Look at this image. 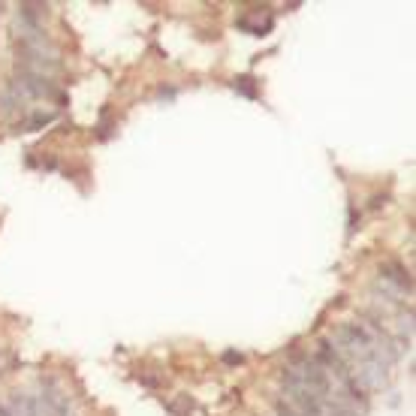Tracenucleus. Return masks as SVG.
I'll return each instance as SVG.
<instances>
[{"label":"nucleus","mask_w":416,"mask_h":416,"mask_svg":"<svg viewBox=\"0 0 416 416\" xmlns=\"http://www.w3.org/2000/svg\"><path fill=\"white\" fill-rule=\"evenodd\" d=\"M39 408H46L48 416H73V410H69V395L60 389V383L55 377L39 380Z\"/></svg>","instance_id":"obj_1"},{"label":"nucleus","mask_w":416,"mask_h":416,"mask_svg":"<svg viewBox=\"0 0 416 416\" xmlns=\"http://www.w3.org/2000/svg\"><path fill=\"white\" fill-rule=\"evenodd\" d=\"M245 34L250 36H266L271 27H275V15L269 13V6H250L245 9V13L239 15V22H236Z\"/></svg>","instance_id":"obj_2"},{"label":"nucleus","mask_w":416,"mask_h":416,"mask_svg":"<svg viewBox=\"0 0 416 416\" xmlns=\"http://www.w3.org/2000/svg\"><path fill=\"white\" fill-rule=\"evenodd\" d=\"M380 278L387 281V283H392V287L398 290V293H410V290H413L410 271L404 269L398 260H387V262H383V266H380Z\"/></svg>","instance_id":"obj_3"},{"label":"nucleus","mask_w":416,"mask_h":416,"mask_svg":"<svg viewBox=\"0 0 416 416\" xmlns=\"http://www.w3.org/2000/svg\"><path fill=\"white\" fill-rule=\"evenodd\" d=\"M6 408L15 416H39V401L27 392H13V398H9Z\"/></svg>","instance_id":"obj_4"},{"label":"nucleus","mask_w":416,"mask_h":416,"mask_svg":"<svg viewBox=\"0 0 416 416\" xmlns=\"http://www.w3.org/2000/svg\"><path fill=\"white\" fill-rule=\"evenodd\" d=\"M55 121V112L52 109H34L30 115L25 118V130H39V127H46V124H52Z\"/></svg>","instance_id":"obj_5"},{"label":"nucleus","mask_w":416,"mask_h":416,"mask_svg":"<svg viewBox=\"0 0 416 416\" xmlns=\"http://www.w3.org/2000/svg\"><path fill=\"white\" fill-rule=\"evenodd\" d=\"M166 410L172 416H190L194 413V398H190V395H175V398L166 404Z\"/></svg>","instance_id":"obj_6"},{"label":"nucleus","mask_w":416,"mask_h":416,"mask_svg":"<svg viewBox=\"0 0 416 416\" xmlns=\"http://www.w3.org/2000/svg\"><path fill=\"white\" fill-rule=\"evenodd\" d=\"M236 88L241 90V94H248V97H257V88H253V79H250V76L236 79Z\"/></svg>","instance_id":"obj_7"},{"label":"nucleus","mask_w":416,"mask_h":416,"mask_svg":"<svg viewBox=\"0 0 416 416\" xmlns=\"http://www.w3.org/2000/svg\"><path fill=\"white\" fill-rule=\"evenodd\" d=\"M223 359H227V362H241V353H227Z\"/></svg>","instance_id":"obj_8"},{"label":"nucleus","mask_w":416,"mask_h":416,"mask_svg":"<svg viewBox=\"0 0 416 416\" xmlns=\"http://www.w3.org/2000/svg\"><path fill=\"white\" fill-rule=\"evenodd\" d=\"M0 416H15V413H13V410H9V408H6V404H4V401H0Z\"/></svg>","instance_id":"obj_9"}]
</instances>
